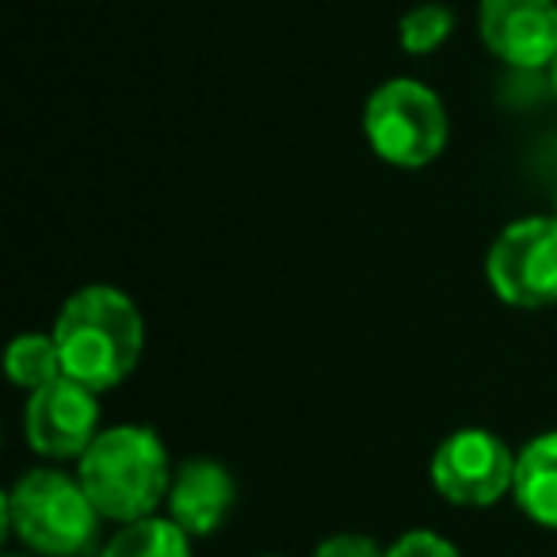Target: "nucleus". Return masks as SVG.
<instances>
[{
	"label": "nucleus",
	"instance_id": "obj_1",
	"mask_svg": "<svg viewBox=\"0 0 557 557\" xmlns=\"http://www.w3.org/2000/svg\"><path fill=\"white\" fill-rule=\"evenodd\" d=\"M50 333L62 351L65 374L96 394L123 386L146 351V318L138 302L111 283H88L73 290Z\"/></svg>",
	"mask_w": 557,
	"mask_h": 557
},
{
	"label": "nucleus",
	"instance_id": "obj_2",
	"mask_svg": "<svg viewBox=\"0 0 557 557\" xmlns=\"http://www.w3.org/2000/svg\"><path fill=\"white\" fill-rule=\"evenodd\" d=\"M172 458L164 440L146 424L103 428L77 458V481L108 523H138L169 500Z\"/></svg>",
	"mask_w": 557,
	"mask_h": 557
},
{
	"label": "nucleus",
	"instance_id": "obj_3",
	"mask_svg": "<svg viewBox=\"0 0 557 557\" xmlns=\"http://www.w3.org/2000/svg\"><path fill=\"white\" fill-rule=\"evenodd\" d=\"M4 523L9 534L35 557H100V527L92 496L77 473L35 466L20 473L4 496Z\"/></svg>",
	"mask_w": 557,
	"mask_h": 557
},
{
	"label": "nucleus",
	"instance_id": "obj_4",
	"mask_svg": "<svg viewBox=\"0 0 557 557\" xmlns=\"http://www.w3.org/2000/svg\"><path fill=\"white\" fill-rule=\"evenodd\" d=\"M363 134L371 153L389 169L417 172L440 161L450 138V119L440 92L417 77H389L367 96Z\"/></svg>",
	"mask_w": 557,
	"mask_h": 557
},
{
	"label": "nucleus",
	"instance_id": "obj_5",
	"mask_svg": "<svg viewBox=\"0 0 557 557\" xmlns=\"http://www.w3.org/2000/svg\"><path fill=\"white\" fill-rule=\"evenodd\" d=\"M485 278L511 310L557 306V218L531 214L504 225L488 245Z\"/></svg>",
	"mask_w": 557,
	"mask_h": 557
},
{
	"label": "nucleus",
	"instance_id": "obj_6",
	"mask_svg": "<svg viewBox=\"0 0 557 557\" xmlns=\"http://www.w3.org/2000/svg\"><path fill=\"white\" fill-rule=\"evenodd\" d=\"M428 478L455 508H493L516 485V450L488 428H455L435 447Z\"/></svg>",
	"mask_w": 557,
	"mask_h": 557
},
{
	"label": "nucleus",
	"instance_id": "obj_7",
	"mask_svg": "<svg viewBox=\"0 0 557 557\" xmlns=\"http://www.w3.org/2000/svg\"><path fill=\"white\" fill-rule=\"evenodd\" d=\"M96 389L62 374L50 386L27 394L24 405V440L47 462H77L100 428V401Z\"/></svg>",
	"mask_w": 557,
	"mask_h": 557
},
{
	"label": "nucleus",
	"instance_id": "obj_8",
	"mask_svg": "<svg viewBox=\"0 0 557 557\" xmlns=\"http://www.w3.org/2000/svg\"><path fill=\"white\" fill-rule=\"evenodd\" d=\"M481 47L511 70L557 62V0H478Z\"/></svg>",
	"mask_w": 557,
	"mask_h": 557
},
{
	"label": "nucleus",
	"instance_id": "obj_9",
	"mask_svg": "<svg viewBox=\"0 0 557 557\" xmlns=\"http://www.w3.org/2000/svg\"><path fill=\"white\" fill-rule=\"evenodd\" d=\"M233 504H237V481H233L230 466L218 458L195 455L172 470L164 508H169L172 523L184 527L191 539H210L214 531H222Z\"/></svg>",
	"mask_w": 557,
	"mask_h": 557
},
{
	"label": "nucleus",
	"instance_id": "obj_10",
	"mask_svg": "<svg viewBox=\"0 0 557 557\" xmlns=\"http://www.w3.org/2000/svg\"><path fill=\"white\" fill-rule=\"evenodd\" d=\"M516 508L542 531H557V432H539L516 450Z\"/></svg>",
	"mask_w": 557,
	"mask_h": 557
},
{
	"label": "nucleus",
	"instance_id": "obj_11",
	"mask_svg": "<svg viewBox=\"0 0 557 557\" xmlns=\"http://www.w3.org/2000/svg\"><path fill=\"white\" fill-rule=\"evenodd\" d=\"M100 557H191V534L169 516L126 523L103 542Z\"/></svg>",
	"mask_w": 557,
	"mask_h": 557
},
{
	"label": "nucleus",
	"instance_id": "obj_12",
	"mask_svg": "<svg viewBox=\"0 0 557 557\" xmlns=\"http://www.w3.org/2000/svg\"><path fill=\"white\" fill-rule=\"evenodd\" d=\"M4 371H9L12 386H20L24 394H35V389L62 379L65 367L54 333H20L4 351Z\"/></svg>",
	"mask_w": 557,
	"mask_h": 557
},
{
	"label": "nucleus",
	"instance_id": "obj_13",
	"mask_svg": "<svg viewBox=\"0 0 557 557\" xmlns=\"http://www.w3.org/2000/svg\"><path fill=\"white\" fill-rule=\"evenodd\" d=\"M455 35V12L440 0H428V4H412L401 20H397V42H401L405 54L428 58L443 47V42Z\"/></svg>",
	"mask_w": 557,
	"mask_h": 557
},
{
	"label": "nucleus",
	"instance_id": "obj_14",
	"mask_svg": "<svg viewBox=\"0 0 557 557\" xmlns=\"http://www.w3.org/2000/svg\"><path fill=\"white\" fill-rule=\"evenodd\" d=\"M386 557H462V554H458V546L450 539L417 527V531H405L397 542H389Z\"/></svg>",
	"mask_w": 557,
	"mask_h": 557
},
{
	"label": "nucleus",
	"instance_id": "obj_15",
	"mask_svg": "<svg viewBox=\"0 0 557 557\" xmlns=\"http://www.w3.org/2000/svg\"><path fill=\"white\" fill-rule=\"evenodd\" d=\"M310 557H386V546L367 534H329Z\"/></svg>",
	"mask_w": 557,
	"mask_h": 557
},
{
	"label": "nucleus",
	"instance_id": "obj_16",
	"mask_svg": "<svg viewBox=\"0 0 557 557\" xmlns=\"http://www.w3.org/2000/svg\"><path fill=\"white\" fill-rule=\"evenodd\" d=\"M549 85H554V96H557V62L549 65Z\"/></svg>",
	"mask_w": 557,
	"mask_h": 557
},
{
	"label": "nucleus",
	"instance_id": "obj_17",
	"mask_svg": "<svg viewBox=\"0 0 557 557\" xmlns=\"http://www.w3.org/2000/svg\"><path fill=\"white\" fill-rule=\"evenodd\" d=\"M9 557H35V554H9Z\"/></svg>",
	"mask_w": 557,
	"mask_h": 557
},
{
	"label": "nucleus",
	"instance_id": "obj_18",
	"mask_svg": "<svg viewBox=\"0 0 557 557\" xmlns=\"http://www.w3.org/2000/svg\"><path fill=\"white\" fill-rule=\"evenodd\" d=\"M554 218H557V195H554Z\"/></svg>",
	"mask_w": 557,
	"mask_h": 557
},
{
	"label": "nucleus",
	"instance_id": "obj_19",
	"mask_svg": "<svg viewBox=\"0 0 557 557\" xmlns=\"http://www.w3.org/2000/svg\"><path fill=\"white\" fill-rule=\"evenodd\" d=\"M260 557H283V554H260Z\"/></svg>",
	"mask_w": 557,
	"mask_h": 557
}]
</instances>
